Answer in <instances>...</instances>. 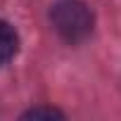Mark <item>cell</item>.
I'll use <instances>...</instances> for the list:
<instances>
[{
    "instance_id": "obj_3",
    "label": "cell",
    "mask_w": 121,
    "mask_h": 121,
    "mask_svg": "<svg viewBox=\"0 0 121 121\" xmlns=\"http://www.w3.org/2000/svg\"><path fill=\"white\" fill-rule=\"evenodd\" d=\"M22 119H64V114L59 109H55V107H33Z\"/></svg>"
},
{
    "instance_id": "obj_2",
    "label": "cell",
    "mask_w": 121,
    "mask_h": 121,
    "mask_svg": "<svg viewBox=\"0 0 121 121\" xmlns=\"http://www.w3.org/2000/svg\"><path fill=\"white\" fill-rule=\"evenodd\" d=\"M17 50H19V36H17L14 26L0 19V64L10 62L17 55Z\"/></svg>"
},
{
    "instance_id": "obj_1",
    "label": "cell",
    "mask_w": 121,
    "mask_h": 121,
    "mask_svg": "<svg viewBox=\"0 0 121 121\" xmlns=\"http://www.w3.org/2000/svg\"><path fill=\"white\" fill-rule=\"evenodd\" d=\"M50 22L67 43H81L93 33L95 17L81 0H57L50 10Z\"/></svg>"
}]
</instances>
